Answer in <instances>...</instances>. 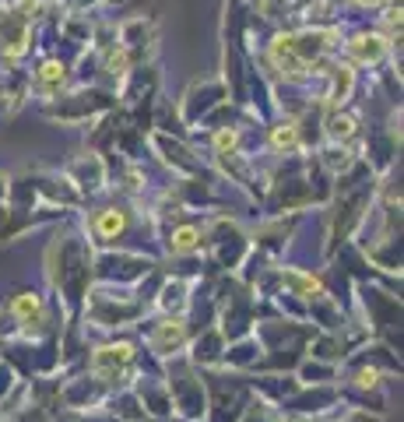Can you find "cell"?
<instances>
[{
  "mask_svg": "<svg viewBox=\"0 0 404 422\" xmlns=\"http://www.w3.org/2000/svg\"><path fill=\"white\" fill-rule=\"evenodd\" d=\"M296 141H299V130H296L292 120L281 124V127L274 130V144H278V148H296Z\"/></svg>",
  "mask_w": 404,
  "mask_h": 422,
  "instance_id": "obj_4",
  "label": "cell"
},
{
  "mask_svg": "<svg viewBox=\"0 0 404 422\" xmlns=\"http://www.w3.org/2000/svg\"><path fill=\"white\" fill-rule=\"evenodd\" d=\"M124 226H127V215L120 208H106L95 215V236L99 239H117L124 233Z\"/></svg>",
  "mask_w": 404,
  "mask_h": 422,
  "instance_id": "obj_2",
  "label": "cell"
},
{
  "mask_svg": "<svg viewBox=\"0 0 404 422\" xmlns=\"http://www.w3.org/2000/svg\"><path fill=\"white\" fill-rule=\"evenodd\" d=\"M172 250H176V253L201 250V229H180L176 236H172Z\"/></svg>",
  "mask_w": 404,
  "mask_h": 422,
  "instance_id": "obj_3",
  "label": "cell"
},
{
  "mask_svg": "<svg viewBox=\"0 0 404 422\" xmlns=\"http://www.w3.org/2000/svg\"><path fill=\"white\" fill-rule=\"evenodd\" d=\"M348 422H376V419H369V415H366V412H355V415H352V419H348Z\"/></svg>",
  "mask_w": 404,
  "mask_h": 422,
  "instance_id": "obj_6",
  "label": "cell"
},
{
  "mask_svg": "<svg viewBox=\"0 0 404 422\" xmlns=\"http://www.w3.org/2000/svg\"><path fill=\"white\" fill-rule=\"evenodd\" d=\"M11 313L18 316L25 328H32V321L42 324V299H39L35 292H18V296L11 299Z\"/></svg>",
  "mask_w": 404,
  "mask_h": 422,
  "instance_id": "obj_1",
  "label": "cell"
},
{
  "mask_svg": "<svg viewBox=\"0 0 404 422\" xmlns=\"http://www.w3.org/2000/svg\"><path fill=\"white\" fill-rule=\"evenodd\" d=\"M39 81H46V85H56V81H64V64H56V60H46V64L39 67Z\"/></svg>",
  "mask_w": 404,
  "mask_h": 422,
  "instance_id": "obj_5",
  "label": "cell"
}]
</instances>
